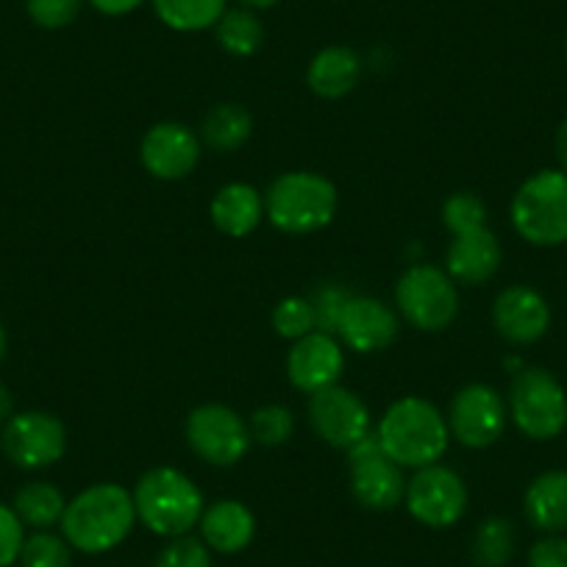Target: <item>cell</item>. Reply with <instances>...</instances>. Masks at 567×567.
<instances>
[{
  "label": "cell",
  "mask_w": 567,
  "mask_h": 567,
  "mask_svg": "<svg viewBox=\"0 0 567 567\" xmlns=\"http://www.w3.org/2000/svg\"><path fill=\"white\" fill-rule=\"evenodd\" d=\"M373 432L384 454L403 471L434 465L451 445L449 420L437 403L423 395H403L390 403Z\"/></svg>",
  "instance_id": "6da1fadb"
},
{
  "label": "cell",
  "mask_w": 567,
  "mask_h": 567,
  "mask_svg": "<svg viewBox=\"0 0 567 567\" xmlns=\"http://www.w3.org/2000/svg\"><path fill=\"white\" fill-rule=\"evenodd\" d=\"M62 537L86 556L106 554L123 545L136 526L134 495L117 482H97L68 501Z\"/></svg>",
  "instance_id": "7a4b0ae2"
},
{
  "label": "cell",
  "mask_w": 567,
  "mask_h": 567,
  "mask_svg": "<svg viewBox=\"0 0 567 567\" xmlns=\"http://www.w3.org/2000/svg\"><path fill=\"white\" fill-rule=\"evenodd\" d=\"M136 520L159 537H184L200 523L206 509L204 493L184 471L171 465L151 467L131 489Z\"/></svg>",
  "instance_id": "3957f363"
},
{
  "label": "cell",
  "mask_w": 567,
  "mask_h": 567,
  "mask_svg": "<svg viewBox=\"0 0 567 567\" xmlns=\"http://www.w3.org/2000/svg\"><path fill=\"white\" fill-rule=\"evenodd\" d=\"M340 195L334 182L312 171H290L265 189V220L290 237L318 234L334 220Z\"/></svg>",
  "instance_id": "277c9868"
},
{
  "label": "cell",
  "mask_w": 567,
  "mask_h": 567,
  "mask_svg": "<svg viewBox=\"0 0 567 567\" xmlns=\"http://www.w3.org/2000/svg\"><path fill=\"white\" fill-rule=\"evenodd\" d=\"M509 220L517 237L534 248H559L567 243V173L545 167L515 189Z\"/></svg>",
  "instance_id": "5b68a950"
},
{
  "label": "cell",
  "mask_w": 567,
  "mask_h": 567,
  "mask_svg": "<svg viewBox=\"0 0 567 567\" xmlns=\"http://www.w3.org/2000/svg\"><path fill=\"white\" fill-rule=\"evenodd\" d=\"M506 409L517 432L534 443H550L567 429V390L545 368H520L512 375Z\"/></svg>",
  "instance_id": "8992f818"
},
{
  "label": "cell",
  "mask_w": 567,
  "mask_h": 567,
  "mask_svg": "<svg viewBox=\"0 0 567 567\" xmlns=\"http://www.w3.org/2000/svg\"><path fill=\"white\" fill-rule=\"evenodd\" d=\"M395 312L412 329L437 334L460 318V287L437 265H409L395 281Z\"/></svg>",
  "instance_id": "52a82bcc"
},
{
  "label": "cell",
  "mask_w": 567,
  "mask_h": 567,
  "mask_svg": "<svg viewBox=\"0 0 567 567\" xmlns=\"http://www.w3.org/2000/svg\"><path fill=\"white\" fill-rule=\"evenodd\" d=\"M184 437L189 451L212 467H234L245 460L250 440L248 420L239 417L226 403H200L187 414Z\"/></svg>",
  "instance_id": "ba28073f"
},
{
  "label": "cell",
  "mask_w": 567,
  "mask_h": 567,
  "mask_svg": "<svg viewBox=\"0 0 567 567\" xmlns=\"http://www.w3.org/2000/svg\"><path fill=\"white\" fill-rule=\"evenodd\" d=\"M0 451L20 471H45L68 454V429L42 409L14 412L0 432Z\"/></svg>",
  "instance_id": "9c48e42d"
},
{
  "label": "cell",
  "mask_w": 567,
  "mask_h": 567,
  "mask_svg": "<svg viewBox=\"0 0 567 567\" xmlns=\"http://www.w3.org/2000/svg\"><path fill=\"white\" fill-rule=\"evenodd\" d=\"M449 432L451 440L471 451L493 449L506 432L509 423V409H506V398L495 390L493 384H467L451 398L449 412Z\"/></svg>",
  "instance_id": "30bf717a"
},
{
  "label": "cell",
  "mask_w": 567,
  "mask_h": 567,
  "mask_svg": "<svg viewBox=\"0 0 567 567\" xmlns=\"http://www.w3.org/2000/svg\"><path fill=\"white\" fill-rule=\"evenodd\" d=\"M348 456V487L359 506L370 512H390L406 495V473L398 462L384 454V449L375 440V432L359 440L353 449L346 451Z\"/></svg>",
  "instance_id": "8fae6325"
},
{
  "label": "cell",
  "mask_w": 567,
  "mask_h": 567,
  "mask_svg": "<svg viewBox=\"0 0 567 567\" xmlns=\"http://www.w3.org/2000/svg\"><path fill=\"white\" fill-rule=\"evenodd\" d=\"M467 498L471 495H467L465 478L454 467L434 462L409 476L403 504L409 515L423 526L451 528L465 517Z\"/></svg>",
  "instance_id": "7c38bea8"
},
{
  "label": "cell",
  "mask_w": 567,
  "mask_h": 567,
  "mask_svg": "<svg viewBox=\"0 0 567 567\" xmlns=\"http://www.w3.org/2000/svg\"><path fill=\"white\" fill-rule=\"evenodd\" d=\"M309 425L326 445L337 451H348L373 434V414L368 403L348 386H326L309 395L307 403Z\"/></svg>",
  "instance_id": "4fadbf2b"
},
{
  "label": "cell",
  "mask_w": 567,
  "mask_h": 567,
  "mask_svg": "<svg viewBox=\"0 0 567 567\" xmlns=\"http://www.w3.org/2000/svg\"><path fill=\"white\" fill-rule=\"evenodd\" d=\"M204 142L189 125L178 120H162L151 125L140 142V162L151 178L159 182H184L200 165Z\"/></svg>",
  "instance_id": "5bb4252c"
},
{
  "label": "cell",
  "mask_w": 567,
  "mask_h": 567,
  "mask_svg": "<svg viewBox=\"0 0 567 567\" xmlns=\"http://www.w3.org/2000/svg\"><path fill=\"white\" fill-rule=\"evenodd\" d=\"M550 303L528 284H509L493 301V329L504 342L515 348L534 346L550 329Z\"/></svg>",
  "instance_id": "9a60e30c"
},
{
  "label": "cell",
  "mask_w": 567,
  "mask_h": 567,
  "mask_svg": "<svg viewBox=\"0 0 567 567\" xmlns=\"http://www.w3.org/2000/svg\"><path fill=\"white\" fill-rule=\"evenodd\" d=\"M284 368H287V379L298 392L315 395L326 386L340 384L342 373H346V348L334 334L315 329L292 342Z\"/></svg>",
  "instance_id": "2e32d148"
},
{
  "label": "cell",
  "mask_w": 567,
  "mask_h": 567,
  "mask_svg": "<svg viewBox=\"0 0 567 567\" xmlns=\"http://www.w3.org/2000/svg\"><path fill=\"white\" fill-rule=\"evenodd\" d=\"M401 318L390 303L370 296H351L340 315L334 337L353 353H381L398 340Z\"/></svg>",
  "instance_id": "e0dca14e"
},
{
  "label": "cell",
  "mask_w": 567,
  "mask_h": 567,
  "mask_svg": "<svg viewBox=\"0 0 567 567\" xmlns=\"http://www.w3.org/2000/svg\"><path fill=\"white\" fill-rule=\"evenodd\" d=\"M501 261H504V248L498 234L489 226L456 234L445 250V272L454 278L456 287L487 284L501 270Z\"/></svg>",
  "instance_id": "ac0fdd59"
},
{
  "label": "cell",
  "mask_w": 567,
  "mask_h": 567,
  "mask_svg": "<svg viewBox=\"0 0 567 567\" xmlns=\"http://www.w3.org/2000/svg\"><path fill=\"white\" fill-rule=\"evenodd\" d=\"M200 539L209 545V550L223 556L239 554L248 548L256 537V517L248 504L237 498L215 501L200 515Z\"/></svg>",
  "instance_id": "d6986e66"
},
{
  "label": "cell",
  "mask_w": 567,
  "mask_h": 567,
  "mask_svg": "<svg viewBox=\"0 0 567 567\" xmlns=\"http://www.w3.org/2000/svg\"><path fill=\"white\" fill-rule=\"evenodd\" d=\"M212 226L231 239H245L265 220V195L248 182H231L209 204Z\"/></svg>",
  "instance_id": "ffe728a7"
},
{
  "label": "cell",
  "mask_w": 567,
  "mask_h": 567,
  "mask_svg": "<svg viewBox=\"0 0 567 567\" xmlns=\"http://www.w3.org/2000/svg\"><path fill=\"white\" fill-rule=\"evenodd\" d=\"M362 56L348 45H326L307 68V86L323 101H340L351 95L362 81Z\"/></svg>",
  "instance_id": "44dd1931"
},
{
  "label": "cell",
  "mask_w": 567,
  "mask_h": 567,
  "mask_svg": "<svg viewBox=\"0 0 567 567\" xmlns=\"http://www.w3.org/2000/svg\"><path fill=\"white\" fill-rule=\"evenodd\" d=\"M523 512L543 534L567 532V471H545L528 482L523 493Z\"/></svg>",
  "instance_id": "7402d4cb"
},
{
  "label": "cell",
  "mask_w": 567,
  "mask_h": 567,
  "mask_svg": "<svg viewBox=\"0 0 567 567\" xmlns=\"http://www.w3.org/2000/svg\"><path fill=\"white\" fill-rule=\"evenodd\" d=\"M250 134H254V114L243 103L234 101L212 106L198 131L200 142L217 154H234V151L245 148Z\"/></svg>",
  "instance_id": "603a6c76"
},
{
  "label": "cell",
  "mask_w": 567,
  "mask_h": 567,
  "mask_svg": "<svg viewBox=\"0 0 567 567\" xmlns=\"http://www.w3.org/2000/svg\"><path fill=\"white\" fill-rule=\"evenodd\" d=\"M12 509L18 512V517L23 520L25 528H34V532H51L53 526H59L68 509V498H64L62 489L51 482H25L23 487L14 493Z\"/></svg>",
  "instance_id": "cb8c5ba5"
},
{
  "label": "cell",
  "mask_w": 567,
  "mask_h": 567,
  "mask_svg": "<svg viewBox=\"0 0 567 567\" xmlns=\"http://www.w3.org/2000/svg\"><path fill=\"white\" fill-rule=\"evenodd\" d=\"M212 31H215L217 45L234 59L256 56L265 45V23H261L259 12H254V9H226V14L217 20Z\"/></svg>",
  "instance_id": "d4e9b609"
},
{
  "label": "cell",
  "mask_w": 567,
  "mask_h": 567,
  "mask_svg": "<svg viewBox=\"0 0 567 567\" xmlns=\"http://www.w3.org/2000/svg\"><path fill=\"white\" fill-rule=\"evenodd\" d=\"M162 25L178 34H198L215 29L226 14L228 0H151Z\"/></svg>",
  "instance_id": "484cf974"
},
{
  "label": "cell",
  "mask_w": 567,
  "mask_h": 567,
  "mask_svg": "<svg viewBox=\"0 0 567 567\" xmlns=\"http://www.w3.org/2000/svg\"><path fill=\"white\" fill-rule=\"evenodd\" d=\"M517 548V534L512 520L493 515L484 517L473 532V561L478 567H504L509 565Z\"/></svg>",
  "instance_id": "4316f807"
},
{
  "label": "cell",
  "mask_w": 567,
  "mask_h": 567,
  "mask_svg": "<svg viewBox=\"0 0 567 567\" xmlns=\"http://www.w3.org/2000/svg\"><path fill=\"white\" fill-rule=\"evenodd\" d=\"M250 440L261 449H281L296 434V414L284 403H265V406L254 409L248 417Z\"/></svg>",
  "instance_id": "83f0119b"
},
{
  "label": "cell",
  "mask_w": 567,
  "mask_h": 567,
  "mask_svg": "<svg viewBox=\"0 0 567 567\" xmlns=\"http://www.w3.org/2000/svg\"><path fill=\"white\" fill-rule=\"evenodd\" d=\"M20 567H73V548L62 534L34 532L25 537Z\"/></svg>",
  "instance_id": "f1b7e54d"
},
{
  "label": "cell",
  "mask_w": 567,
  "mask_h": 567,
  "mask_svg": "<svg viewBox=\"0 0 567 567\" xmlns=\"http://www.w3.org/2000/svg\"><path fill=\"white\" fill-rule=\"evenodd\" d=\"M272 329L281 340H301L309 331H315L312 301L303 296H287L272 309Z\"/></svg>",
  "instance_id": "f546056e"
},
{
  "label": "cell",
  "mask_w": 567,
  "mask_h": 567,
  "mask_svg": "<svg viewBox=\"0 0 567 567\" xmlns=\"http://www.w3.org/2000/svg\"><path fill=\"white\" fill-rule=\"evenodd\" d=\"M443 226L451 237L487 226V204L476 193H454L443 204Z\"/></svg>",
  "instance_id": "4dcf8cb0"
},
{
  "label": "cell",
  "mask_w": 567,
  "mask_h": 567,
  "mask_svg": "<svg viewBox=\"0 0 567 567\" xmlns=\"http://www.w3.org/2000/svg\"><path fill=\"white\" fill-rule=\"evenodd\" d=\"M84 0H25V12L37 29L62 31L79 20Z\"/></svg>",
  "instance_id": "1f68e13d"
},
{
  "label": "cell",
  "mask_w": 567,
  "mask_h": 567,
  "mask_svg": "<svg viewBox=\"0 0 567 567\" xmlns=\"http://www.w3.org/2000/svg\"><path fill=\"white\" fill-rule=\"evenodd\" d=\"M154 567H212V550L204 539L184 534V537H173L159 550Z\"/></svg>",
  "instance_id": "d6a6232c"
},
{
  "label": "cell",
  "mask_w": 567,
  "mask_h": 567,
  "mask_svg": "<svg viewBox=\"0 0 567 567\" xmlns=\"http://www.w3.org/2000/svg\"><path fill=\"white\" fill-rule=\"evenodd\" d=\"M353 292L346 290L342 284H323L315 290V296L309 298L312 301V312H315V329L326 331V334H334L337 323H340V315L346 309L348 298Z\"/></svg>",
  "instance_id": "836d02e7"
},
{
  "label": "cell",
  "mask_w": 567,
  "mask_h": 567,
  "mask_svg": "<svg viewBox=\"0 0 567 567\" xmlns=\"http://www.w3.org/2000/svg\"><path fill=\"white\" fill-rule=\"evenodd\" d=\"M25 526L12 509V504H0V567H12L20 561L25 545Z\"/></svg>",
  "instance_id": "e575fe53"
},
{
  "label": "cell",
  "mask_w": 567,
  "mask_h": 567,
  "mask_svg": "<svg viewBox=\"0 0 567 567\" xmlns=\"http://www.w3.org/2000/svg\"><path fill=\"white\" fill-rule=\"evenodd\" d=\"M528 567H567L565 534H543L528 550Z\"/></svg>",
  "instance_id": "d590c367"
},
{
  "label": "cell",
  "mask_w": 567,
  "mask_h": 567,
  "mask_svg": "<svg viewBox=\"0 0 567 567\" xmlns=\"http://www.w3.org/2000/svg\"><path fill=\"white\" fill-rule=\"evenodd\" d=\"M86 3H90L97 14H103V18H125V14L145 7L148 0H86Z\"/></svg>",
  "instance_id": "8d00e7d4"
},
{
  "label": "cell",
  "mask_w": 567,
  "mask_h": 567,
  "mask_svg": "<svg viewBox=\"0 0 567 567\" xmlns=\"http://www.w3.org/2000/svg\"><path fill=\"white\" fill-rule=\"evenodd\" d=\"M554 154H556V162H559V171L567 173V117L561 120L559 128H556Z\"/></svg>",
  "instance_id": "74e56055"
},
{
  "label": "cell",
  "mask_w": 567,
  "mask_h": 567,
  "mask_svg": "<svg viewBox=\"0 0 567 567\" xmlns=\"http://www.w3.org/2000/svg\"><path fill=\"white\" fill-rule=\"evenodd\" d=\"M14 414V398H12V390H9L7 384H0V425L7 423L9 417Z\"/></svg>",
  "instance_id": "f35d334b"
},
{
  "label": "cell",
  "mask_w": 567,
  "mask_h": 567,
  "mask_svg": "<svg viewBox=\"0 0 567 567\" xmlns=\"http://www.w3.org/2000/svg\"><path fill=\"white\" fill-rule=\"evenodd\" d=\"M237 3L245 9H254V12H267V9L278 7L281 0H237Z\"/></svg>",
  "instance_id": "ab89813d"
},
{
  "label": "cell",
  "mask_w": 567,
  "mask_h": 567,
  "mask_svg": "<svg viewBox=\"0 0 567 567\" xmlns=\"http://www.w3.org/2000/svg\"><path fill=\"white\" fill-rule=\"evenodd\" d=\"M7 348H9L7 331H3V326H0V362H3V359H7Z\"/></svg>",
  "instance_id": "60d3db41"
},
{
  "label": "cell",
  "mask_w": 567,
  "mask_h": 567,
  "mask_svg": "<svg viewBox=\"0 0 567 567\" xmlns=\"http://www.w3.org/2000/svg\"><path fill=\"white\" fill-rule=\"evenodd\" d=\"M565 56H567V37H565Z\"/></svg>",
  "instance_id": "b9f144b4"
}]
</instances>
